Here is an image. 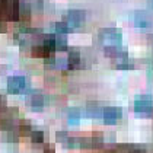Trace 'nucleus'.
<instances>
[{"instance_id":"obj_10","label":"nucleus","mask_w":153,"mask_h":153,"mask_svg":"<svg viewBox=\"0 0 153 153\" xmlns=\"http://www.w3.org/2000/svg\"><path fill=\"white\" fill-rule=\"evenodd\" d=\"M102 111H104V109H101L96 104H89L88 108H86L88 115H89V117H92V118H99L101 115H102Z\"/></svg>"},{"instance_id":"obj_12","label":"nucleus","mask_w":153,"mask_h":153,"mask_svg":"<svg viewBox=\"0 0 153 153\" xmlns=\"http://www.w3.org/2000/svg\"><path fill=\"white\" fill-rule=\"evenodd\" d=\"M31 139H32V141H34L35 144H41V143L44 141V133H42L41 130H34V131L31 133Z\"/></svg>"},{"instance_id":"obj_16","label":"nucleus","mask_w":153,"mask_h":153,"mask_svg":"<svg viewBox=\"0 0 153 153\" xmlns=\"http://www.w3.org/2000/svg\"><path fill=\"white\" fill-rule=\"evenodd\" d=\"M108 153H117V152H108Z\"/></svg>"},{"instance_id":"obj_11","label":"nucleus","mask_w":153,"mask_h":153,"mask_svg":"<svg viewBox=\"0 0 153 153\" xmlns=\"http://www.w3.org/2000/svg\"><path fill=\"white\" fill-rule=\"evenodd\" d=\"M67 118H69V123H70L71 126L79 124V121H80V111L77 108H73V109H70L67 112Z\"/></svg>"},{"instance_id":"obj_8","label":"nucleus","mask_w":153,"mask_h":153,"mask_svg":"<svg viewBox=\"0 0 153 153\" xmlns=\"http://www.w3.org/2000/svg\"><path fill=\"white\" fill-rule=\"evenodd\" d=\"M79 64H80V53L73 50L69 53V57H67V69H77Z\"/></svg>"},{"instance_id":"obj_5","label":"nucleus","mask_w":153,"mask_h":153,"mask_svg":"<svg viewBox=\"0 0 153 153\" xmlns=\"http://www.w3.org/2000/svg\"><path fill=\"white\" fill-rule=\"evenodd\" d=\"M26 86V79L24 76H12L7 79V91L10 94H19Z\"/></svg>"},{"instance_id":"obj_3","label":"nucleus","mask_w":153,"mask_h":153,"mask_svg":"<svg viewBox=\"0 0 153 153\" xmlns=\"http://www.w3.org/2000/svg\"><path fill=\"white\" fill-rule=\"evenodd\" d=\"M152 108H153V99L150 95H141L134 101V111L136 112L146 114V112H150Z\"/></svg>"},{"instance_id":"obj_2","label":"nucleus","mask_w":153,"mask_h":153,"mask_svg":"<svg viewBox=\"0 0 153 153\" xmlns=\"http://www.w3.org/2000/svg\"><path fill=\"white\" fill-rule=\"evenodd\" d=\"M85 19H86V13L85 10L80 9H71L64 15L63 18V22L69 26V29H74V28H80L85 24Z\"/></svg>"},{"instance_id":"obj_6","label":"nucleus","mask_w":153,"mask_h":153,"mask_svg":"<svg viewBox=\"0 0 153 153\" xmlns=\"http://www.w3.org/2000/svg\"><path fill=\"white\" fill-rule=\"evenodd\" d=\"M153 24L152 15L146 10H137L134 13V25L139 28H150Z\"/></svg>"},{"instance_id":"obj_15","label":"nucleus","mask_w":153,"mask_h":153,"mask_svg":"<svg viewBox=\"0 0 153 153\" xmlns=\"http://www.w3.org/2000/svg\"><path fill=\"white\" fill-rule=\"evenodd\" d=\"M44 153H54V149H53V147H50V146H47V147H45V150H44Z\"/></svg>"},{"instance_id":"obj_4","label":"nucleus","mask_w":153,"mask_h":153,"mask_svg":"<svg viewBox=\"0 0 153 153\" xmlns=\"http://www.w3.org/2000/svg\"><path fill=\"white\" fill-rule=\"evenodd\" d=\"M123 117V109L118 106H106L102 111V118L105 124H115Z\"/></svg>"},{"instance_id":"obj_9","label":"nucleus","mask_w":153,"mask_h":153,"mask_svg":"<svg viewBox=\"0 0 153 153\" xmlns=\"http://www.w3.org/2000/svg\"><path fill=\"white\" fill-rule=\"evenodd\" d=\"M54 41H56V50H66L67 48V38L63 34H54Z\"/></svg>"},{"instance_id":"obj_7","label":"nucleus","mask_w":153,"mask_h":153,"mask_svg":"<svg viewBox=\"0 0 153 153\" xmlns=\"http://www.w3.org/2000/svg\"><path fill=\"white\" fill-rule=\"evenodd\" d=\"M28 105H31L34 109H41L44 106V96L39 94H31L26 98Z\"/></svg>"},{"instance_id":"obj_1","label":"nucleus","mask_w":153,"mask_h":153,"mask_svg":"<svg viewBox=\"0 0 153 153\" xmlns=\"http://www.w3.org/2000/svg\"><path fill=\"white\" fill-rule=\"evenodd\" d=\"M99 41L104 44V47H121L123 34L118 28H102L98 32Z\"/></svg>"},{"instance_id":"obj_14","label":"nucleus","mask_w":153,"mask_h":153,"mask_svg":"<svg viewBox=\"0 0 153 153\" xmlns=\"http://www.w3.org/2000/svg\"><path fill=\"white\" fill-rule=\"evenodd\" d=\"M123 149H126L127 153H146V150L140 146H121Z\"/></svg>"},{"instance_id":"obj_13","label":"nucleus","mask_w":153,"mask_h":153,"mask_svg":"<svg viewBox=\"0 0 153 153\" xmlns=\"http://www.w3.org/2000/svg\"><path fill=\"white\" fill-rule=\"evenodd\" d=\"M54 31H56V34H63V35H67V32H69L70 29H69V26H67V25L61 21V22H57V24L54 25Z\"/></svg>"}]
</instances>
